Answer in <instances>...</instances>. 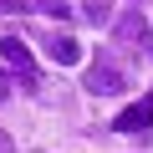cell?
<instances>
[{"mask_svg":"<svg viewBox=\"0 0 153 153\" xmlns=\"http://www.w3.org/2000/svg\"><path fill=\"white\" fill-rule=\"evenodd\" d=\"M0 56H5V66H10L16 76H21L26 87H41V71H36V61H31V46H26V41H21L16 31H10L5 41H0Z\"/></svg>","mask_w":153,"mask_h":153,"instance_id":"obj_1","label":"cell"},{"mask_svg":"<svg viewBox=\"0 0 153 153\" xmlns=\"http://www.w3.org/2000/svg\"><path fill=\"white\" fill-rule=\"evenodd\" d=\"M87 21L92 26H107L112 21V0H87Z\"/></svg>","mask_w":153,"mask_h":153,"instance_id":"obj_6","label":"cell"},{"mask_svg":"<svg viewBox=\"0 0 153 153\" xmlns=\"http://www.w3.org/2000/svg\"><path fill=\"white\" fill-rule=\"evenodd\" d=\"M148 123H153V92L143 97V102H133V107H123L117 112V133H148Z\"/></svg>","mask_w":153,"mask_h":153,"instance_id":"obj_4","label":"cell"},{"mask_svg":"<svg viewBox=\"0 0 153 153\" xmlns=\"http://www.w3.org/2000/svg\"><path fill=\"white\" fill-rule=\"evenodd\" d=\"M112 41H117V46H128V51L148 46V21H143V10H138V5H133V10H123V16L112 21Z\"/></svg>","mask_w":153,"mask_h":153,"instance_id":"obj_2","label":"cell"},{"mask_svg":"<svg viewBox=\"0 0 153 153\" xmlns=\"http://www.w3.org/2000/svg\"><path fill=\"white\" fill-rule=\"evenodd\" d=\"M0 153H10V138H5V133H0Z\"/></svg>","mask_w":153,"mask_h":153,"instance_id":"obj_9","label":"cell"},{"mask_svg":"<svg viewBox=\"0 0 153 153\" xmlns=\"http://www.w3.org/2000/svg\"><path fill=\"white\" fill-rule=\"evenodd\" d=\"M41 5H51V0H41Z\"/></svg>","mask_w":153,"mask_h":153,"instance_id":"obj_10","label":"cell"},{"mask_svg":"<svg viewBox=\"0 0 153 153\" xmlns=\"http://www.w3.org/2000/svg\"><path fill=\"white\" fill-rule=\"evenodd\" d=\"M5 97H10V82H5V76H0V102H5Z\"/></svg>","mask_w":153,"mask_h":153,"instance_id":"obj_7","label":"cell"},{"mask_svg":"<svg viewBox=\"0 0 153 153\" xmlns=\"http://www.w3.org/2000/svg\"><path fill=\"white\" fill-rule=\"evenodd\" d=\"M10 10H16V0H0V16H10Z\"/></svg>","mask_w":153,"mask_h":153,"instance_id":"obj_8","label":"cell"},{"mask_svg":"<svg viewBox=\"0 0 153 153\" xmlns=\"http://www.w3.org/2000/svg\"><path fill=\"white\" fill-rule=\"evenodd\" d=\"M87 92H92V97H117V92H123V71H117L112 61H92V66H87Z\"/></svg>","mask_w":153,"mask_h":153,"instance_id":"obj_3","label":"cell"},{"mask_svg":"<svg viewBox=\"0 0 153 153\" xmlns=\"http://www.w3.org/2000/svg\"><path fill=\"white\" fill-rule=\"evenodd\" d=\"M46 56H51L56 66H76V61H82V46H76L71 36H51V41H46Z\"/></svg>","mask_w":153,"mask_h":153,"instance_id":"obj_5","label":"cell"}]
</instances>
